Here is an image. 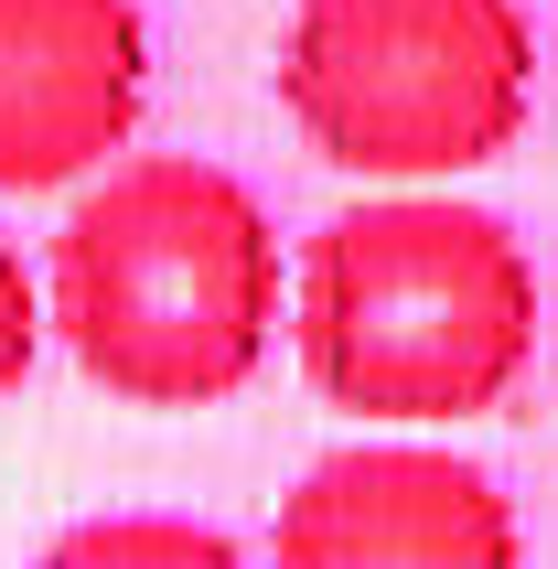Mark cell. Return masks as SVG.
Returning <instances> with one entry per match:
<instances>
[{"label": "cell", "instance_id": "6da1fadb", "mask_svg": "<svg viewBox=\"0 0 558 569\" xmlns=\"http://www.w3.org/2000/svg\"><path fill=\"white\" fill-rule=\"evenodd\" d=\"M290 345L322 409L366 430H462L516 398L537 355V258L495 204L398 183L311 226Z\"/></svg>", "mask_w": 558, "mask_h": 569}, {"label": "cell", "instance_id": "7a4b0ae2", "mask_svg": "<svg viewBox=\"0 0 558 569\" xmlns=\"http://www.w3.org/2000/svg\"><path fill=\"white\" fill-rule=\"evenodd\" d=\"M43 333L119 409H226L279 345L269 204L205 151L87 172L43 258Z\"/></svg>", "mask_w": 558, "mask_h": 569}, {"label": "cell", "instance_id": "3957f363", "mask_svg": "<svg viewBox=\"0 0 558 569\" xmlns=\"http://www.w3.org/2000/svg\"><path fill=\"white\" fill-rule=\"evenodd\" d=\"M279 108L355 183H462L527 129L537 32L516 0H301Z\"/></svg>", "mask_w": 558, "mask_h": 569}, {"label": "cell", "instance_id": "277c9868", "mask_svg": "<svg viewBox=\"0 0 558 569\" xmlns=\"http://www.w3.org/2000/svg\"><path fill=\"white\" fill-rule=\"evenodd\" d=\"M269 569H527V538L484 462L440 441H355L279 495Z\"/></svg>", "mask_w": 558, "mask_h": 569}, {"label": "cell", "instance_id": "5b68a950", "mask_svg": "<svg viewBox=\"0 0 558 569\" xmlns=\"http://www.w3.org/2000/svg\"><path fill=\"white\" fill-rule=\"evenodd\" d=\"M151 108L140 0H0V193H64Z\"/></svg>", "mask_w": 558, "mask_h": 569}, {"label": "cell", "instance_id": "8992f818", "mask_svg": "<svg viewBox=\"0 0 558 569\" xmlns=\"http://www.w3.org/2000/svg\"><path fill=\"white\" fill-rule=\"evenodd\" d=\"M32 569H248V548L205 527V516H161V506H119V516H87L64 527Z\"/></svg>", "mask_w": 558, "mask_h": 569}, {"label": "cell", "instance_id": "52a82bcc", "mask_svg": "<svg viewBox=\"0 0 558 569\" xmlns=\"http://www.w3.org/2000/svg\"><path fill=\"white\" fill-rule=\"evenodd\" d=\"M32 355H43V280H32L22 248L0 237V398L32 377Z\"/></svg>", "mask_w": 558, "mask_h": 569}]
</instances>
